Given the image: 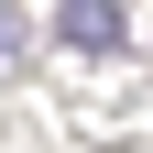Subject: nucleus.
Here are the masks:
<instances>
[{
  "instance_id": "nucleus-1",
  "label": "nucleus",
  "mask_w": 153,
  "mask_h": 153,
  "mask_svg": "<svg viewBox=\"0 0 153 153\" xmlns=\"http://www.w3.org/2000/svg\"><path fill=\"white\" fill-rule=\"evenodd\" d=\"M55 44H76V55H120L131 22H120V0H55Z\"/></svg>"
},
{
  "instance_id": "nucleus-2",
  "label": "nucleus",
  "mask_w": 153,
  "mask_h": 153,
  "mask_svg": "<svg viewBox=\"0 0 153 153\" xmlns=\"http://www.w3.org/2000/svg\"><path fill=\"white\" fill-rule=\"evenodd\" d=\"M22 44H33V33H22V0H0V66H11Z\"/></svg>"
}]
</instances>
